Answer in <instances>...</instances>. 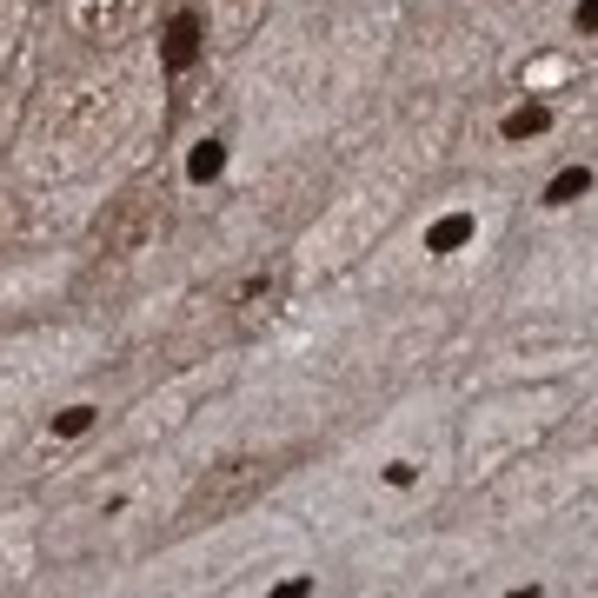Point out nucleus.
<instances>
[{"label":"nucleus","mask_w":598,"mask_h":598,"mask_svg":"<svg viewBox=\"0 0 598 598\" xmlns=\"http://www.w3.org/2000/svg\"><path fill=\"white\" fill-rule=\"evenodd\" d=\"M286 472V453H239V459H220L213 472H200V485L187 492L180 505V532H200V526H220L233 512H246L267 485H280Z\"/></svg>","instance_id":"1"},{"label":"nucleus","mask_w":598,"mask_h":598,"mask_svg":"<svg viewBox=\"0 0 598 598\" xmlns=\"http://www.w3.org/2000/svg\"><path fill=\"white\" fill-rule=\"evenodd\" d=\"M286 280H293V273H286V260H273V267H260V273H246V286L233 293V306H239L233 319H239L246 332H253V326H267V319L286 306Z\"/></svg>","instance_id":"2"},{"label":"nucleus","mask_w":598,"mask_h":598,"mask_svg":"<svg viewBox=\"0 0 598 598\" xmlns=\"http://www.w3.org/2000/svg\"><path fill=\"white\" fill-rule=\"evenodd\" d=\"M146 233H153V200H120V220L101 233V246L114 253V260H127V253H140Z\"/></svg>","instance_id":"3"},{"label":"nucleus","mask_w":598,"mask_h":598,"mask_svg":"<svg viewBox=\"0 0 598 598\" xmlns=\"http://www.w3.org/2000/svg\"><path fill=\"white\" fill-rule=\"evenodd\" d=\"M160 60H166V73H187L200 60V14H174V21H166Z\"/></svg>","instance_id":"4"},{"label":"nucleus","mask_w":598,"mask_h":598,"mask_svg":"<svg viewBox=\"0 0 598 598\" xmlns=\"http://www.w3.org/2000/svg\"><path fill=\"white\" fill-rule=\"evenodd\" d=\"M472 233H479V220H472V213H446L433 233H425V253H459Z\"/></svg>","instance_id":"5"},{"label":"nucleus","mask_w":598,"mask_h":598,"mask_svg":"<svg viewBox=\"0 0 598 598\" xmlns=\"http://www.w3.org/2000/svg\"><path fill=\"white\" fill-rule=\"evenodd\" d=\"M546 127H552V114H546V107L532 101V107H512L499 133H505V140H532V133H546Z\"/></svg>","instance_id":"6"},{"label":"nucleus","mask_w":598,"mask_h":598,"mask_svg":"<svg viewBox=\"0 0 598 598\" xmlns=\"http://www.w3.org/2000/svg\"><path fill=\"white\" fill-rule=\"evenodd\" d=\"M220 166H226V146H220V140H200L194 160H187V180L207 187V180H220Z\"/></svg>","instance_id":"7"},{"label":"nucleus","mask_w":598,"mask_h":598,"mask_svg":"<svg viewBox=\"0 0 598 598\" xmlns=\"http://www.w3.org/2000/svg\"><path fill=\"white\" fill-rule=\"evenodd\" d=\"M578 194H591V166H565V174L546 187V207H572Z\"/></svg>","instance_id":"8"},{"label":"nucleus","mask_w":598,"mask_h":598,"mask_svg":"<svg viewBox=\"0 0 598 598\" xmlns=\"http://www.w3.org/2000/svg\"><path fill=\"white\" fill-rule=\"evenodd\" d=\"M87 425H94V406H67V412H54V433H87Z\"/></svg>","instance_id":"9"},{"label":"nucleus","mask_w":598,"mask_h":598,"mask_svg":"<svg viewBox=\"0 0 598 598\" xmlns=\"http://www.w3.org/2000/svg\"><path fill=\"white\" fill-rule=\"evenodd\" d=\"M572 21H578V34H598V0H578Z\"/></svg>","instance_id":"10"}]
</instances>
